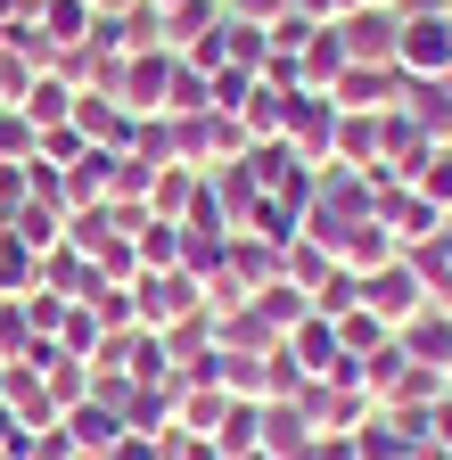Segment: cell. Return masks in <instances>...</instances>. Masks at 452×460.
<instances>
[]
</instances>
